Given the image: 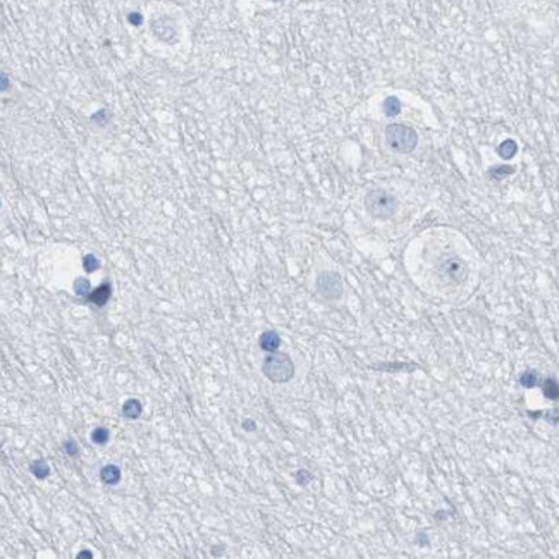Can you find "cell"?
I'll return each instance as SVG.
<instances>
[{
	"label": "cell",
	"instance_id": "cell-1",
	"mask_svg": "<svg viewBox=\"0 0 559 559\" xmlns=\"http://www.w3.org/2000/svg\"><path fill=\"white\" fill-rule=\"evenodd\" d=\"M262 372L270 382L286 384L294 377V363L286 353H269L263 359Z\"/></svg>",
	"mask_w": 559,
	"mask_h": 559
},
{
	"label": "cell",
	"instance_id": "cell-2",
	"mask_svg": "<svg viewBox=\"0 0 559 559\" xmlns=\"http://www.w3.org/2000/svg\"><path fill=\"white\" fill-rule=\"evenodd\" d=\"M365 206L366 212L373 217V219H380V220H387L391 217H394V213L398 212V198L394 197L393 193L386 190H372L366 193L365 197Z\"/></svg>",
	"mask_w": 559,
	"mask_h": 559
},
{
	"label": "cell",
	"instance_id": "cell-3",
	"mask_svg": "<svg viewBox=\"0 0 559 559\" xmlns=\"http://www.w3.org/2000/svg\"><path fill=\"white\" fill-rule=\"evenodd\" d=\"M386 143L394 152L409 153L418 145V134L404 124H389L386 127Z\"/></svg>",
	"mask_w": 559,
	"mask_h": 559
},
{
	"label": "cell",
	"instance_id": "cell-4",
	"mask_svg": "<svg viewBox=\"0 0 559 559\" xmlns=\"http://www.w3.org/2000/svg\"><path fill=\"white\" fill-rule=\"evenodd\" d=\"M317 291L325 300H339L343 294V279L336 272H322L317 277Z\"/></svg>",
	"mask_w": 559,
	"mask_h": 559
},
{
	"label": "cell",
	"instance_id": "cell-5",
	"mask_svg": "<svg viewBox=\"0 0 559 559\" xmlns=\"http://www.w3.org/2000/svg\"><path fill=\"white\" fill-rule=\"evenodd\" d=\"M440 274L444 279H447L453 284H461L468 276V269H466L465 262L458 256H449L442 262L440 265Z\"/></svg>",
	"mask_w": 559,
	"mask_h": 559
},
{
	"label": "cell",
	"instance_id": "cell-6",
	"mask_svg": "<svg viewBox=\"0 0 559 559\" xmlns=\"http://www.w3.org/2000/svg\"><path fill=\"white\" fill-rule=\"evenodd\" d=\"M280 343H282V341H280V336L276 332V330H265L258 339L260 348H262L263 351H267V353H274V351H277L280 346Z\"/></svg>",
	"mask_w": 559,
	"mask_h": 559
},
{
	"label": "cell",
	"instance_id": "cell-7",
	"mask_svg": "<svg viewBox=\"0 0 559 559\" xmlns=\"http://www.w3.org/2000/svg\"><path fill=\"white\" fill-rule=\"evenodd\" d=\"M110 294H112V286H110V282H103L102 286H98L97 289H93L88 294L86 300L90 301V303H93L95 306H103L109 301Z\"/></svg>",
	"mask_w": 559,
	"mask_h": 559
},
{
	"label": "cell",
	"instance_id": "cell-8",
	"mask_svg": "<svg viewBox=\"0 0 559 559\" xmlns=\"http://www.w3.org/2000/svg\"><path fill=\"white\" fill-rule=\"evenodd\" d=\"M100 480L107 485H117L120 482V468L117 465H105L100 470Z\"/></svg>",
	"mask_w": 559,
	"mask_h": 559
},
{
	"label": "cell",
	"instance_id": "cell-9",
	"mask_svg": "<svg viewBox=\"0 0 559 559\" xmlns=\"http://www.w3.org/2000/svg\"><path fill=\"white\" fill-rule=\"evenodd\" d=\"M373 370H382V372H411V370H416L418 365L415 363H379V365H372Z\"/></svg>",
	"mask_w": 559,
	"mask_h": 559
},
{
	"label": "cell",
	"instance_id": "cell-10",
	"mask_svg": "<svg viewBox=\"0 0 559 559\" xmlns=\"http://www.w3.org/2000/svg\"><path fill=\"white\" fill-rule=\"evenodd\" d=\"M542 393L547 399L551 401H558L559 399V382L554 377H547V379L542 380Z\"/></svg>",
	"mask_w": 559,
	"mask_h": 559
},
{
	"label": "cell",
	"instance_id": "cell-11",
	"mask_svg": "<svg viewBox=\"0 0 559 559\" xmlns=\"http://www.w3.org/2000/svg\"><path fill=\"white\" fill-rule=\"evenodd\" d=\"M519 384H521L525 389H533V387L542 386V379H540L539 372H535V370H525V372L519 375Z\"/></svg>",
	"mask_w": 559,
	"mask_h": 559
},
{
	"label": "cell",
	"instance_id": "cell-12",
	"mask_svg": "<svg viewBox=\"0 0 559 559\" xmlns=\"http://www.w3.org/2000/svg\"><path fill=\"white\" fill-rule=\"evenodd\" d=\"M141 415V403L138 399H127L122 404V416L124 418L134 420Z\"/></svg>",
	"mask_w": 559,
	"mask_h": 559
},
{
	"label": "cell",
	"instance_id": "cell-13",
	"mask_svg": "<svg viewBox=\"0 0 559 559\" xmlns=\"http://www.w3.org/2000/svg\"><path fill=\"white\" fill-rule=\"evenodd\" d=\"M516 152H518V145H516V141H513V140L503 141V143L497 147V153H499V157L504 160L513 159V157L516 155Z\"/></svg>",
	"mask_w": 559,
	"mask_h": 559
},
{
	"label": "cell",
	"instance_id": "cell-14",
	"mask_svg": "<svg viewBox=\"0 0 559 559\" xmlns=\"http://www.w3.org/2000/svg\"><path fill=\"white\" fill-rule=\"evenodd\" d=\"M31 473H33L38 480H45L50 475V466L47 465L45 459H38V461L31 463Z\"/></svg>",
	"mask_w": 559,
	"mask_h": 559
},
{
	"label": "cell",
	"instance_id": "cell-15",
	"mask_svg": "<svg viewBox=\"0 0 559 559\" xmlns=\"http://www.w3.org/2000/svg\"><path fill=\"white\" fill-rule=\"evenodd\" d=\"M515 170L516 169L513 165H496V167H490L489 174H490L492 179L501 181V179H504V177L511 176V174H515Z\"/></svg>",
	"mask_w": 559,
	"mask_h": 559
},
{
	"label": "cell",
	"instance_id": "cell-16",
	"mask_svg": "<svg viewBox=\"0 0 559 559\" xmlns=\"http://www.w3.org/2000/svg\"><path fill=\"white\" fill-rule=\"evenodd\" d=\"M384 112L389 117L398 116V114L401 112V102L398 100L396 97H387L386 100H384Z\"/></svg>",
	"mask_w": 559,
	"mask_h": 559
},
{
	"label": "cell",
	"instance_id": "cell-17",
	"mask_svg": "<svg viewBox=\"0 0 559 559\" xmlns=\"http://www.w3.org/2000/svg\"><path fill=\"white\" fill-rule=\"evenodd\" d=\"M109 430L105 429V427H97V429H93V432H91V442L97 444V446H105L107 442H109Z\"/></svg>",
	"mask_w": 559,
	"mask_h": 559
},
{
	"label": "cell",
	"instance_id": "cell-18",
	"mask_svg": "<svg viewBox=\"0 0 559 559\" xmlns=\"http://www.w3.org/2000/svg\"><path fill=\"white\" fill-rule=\"evenodd\" d=\"M74 293L80 298H88V294L91 293V286L90 282H88V279L80 277V279L74 280Z\"/></svg>",
	"mask_w": 559,
	"mask_h": 559
},
{
	"label": "cell",
	"instance_id": "cell-19",
	"mask_svg": "<svg viewBox=\"0 0 559 559\" xmlns=\"http://www.w3.org/2000/svg\"><path fill=\"white\" fill-rule=\"evenodd\" d=\"M83 267L86 272H95V270L100 269V260L95 255H86L83 258Z\"/></svg>",
	"mask_w": 559,
	"mask_h": 559
},
{
	"label": "cell",
	"instance_id": "cell-20",
	"mask_svg": "<svg viewBox=\"0 0 559 559\" xmlns=\"http://www.w3.org/2000/svg\"><path fill=\"white\" fill-rule=\"evenodd\" d=\"M294 479H296V483L298 485H308V482H312V473L308 472V470H305V468H301V470H298L296 473H294Z\"/></svg>",
	"mask_w": 559,
	"mask_h": 559
},
{
	"label": "cell",
	"instance_id": "cell-21",
	"mask_svg": "<svg viewBox=\"0 0 559 559\" xmlns=\"http://www.w3.org/2000/svg\"><path fill=\"white\" fill-rule=\"evenodd\" d=\"M542 418L549 422L551 425H558L559 423V409H551V411H542Z\"/></svg>",
	"mask_w": 559,
	"mask_h": 559
},
{
	"label": "cell",
	"instance_id": "cell-22",
	"mask_svg": "<svg viewBox=\"0 0 559 559\" xmlns=\"http://www.w3.org/2000/svg\"><path fill=\"white\" fill-rule=\"evenodd\" d=\"M64 451H66L69 456H76L80 449H78V444L74 442V440H66V442H64Z\"/></svg>",
	"mask_w": 559,
	"mask_h": 559
},
{
	"label": "cell",
	"instance_id": "cell-23",
	"mask_svg": "<svg viewBox=\"0 0 559 559\" xmlns=\"http://www.w3.org/2000/svg\"><path fill=\"white\" fill-rule=\"evenodd\" d=\"M241 427H243V430H246V432H253V430H256V422L251 418H244Z\"/></svg>",
	"mask_w": 559,
	"mask_h": 559
},
{
	"label": "cell",
	"instance_id": "cell-24",
	"mask_svg": "<svg viewBox=\"0 0 559 559\" xmlns=\"http://www.w3.org/2000/svg\"><path fill=\"white\" fill-rule=\"evenodd\" d=\"M129 21H131V24H141V14H138V12H133V14H129Z\"/></svg>",
	"mask_w": 559,
	"mask_h": 559
},
{
	"label": "cell",
	"instance_id": "cell-25",
	"mask_svg": "<svg viewBox=\"0 0 559 559\" xmlns=\"http://www.w3.org/2000/svg\"><path fill=\"white\" fill-rule=\"evenodd\" d=\"M91 558H93L91 551H83V553L78 554V559H91Z\"/></svg>",
	"mask_w": 559,
	"mask_h": 559
},
{
	"label": "cell",
	"instance_id": "cell-26",
	"mask_svg": "<svg viewBox=\"0 0 559 559\" xmlns=\"http://www.w3.org/2000/svg\"><path fill=\"white\" fill-rule=\"evenodd\" d=\"M222 549H224L222 546H217V547L213 546L212 547V556H220V554H222Z\"/></svg>",
	"mask_w": 559,
	"mask_h": 559
}]
</instances>
